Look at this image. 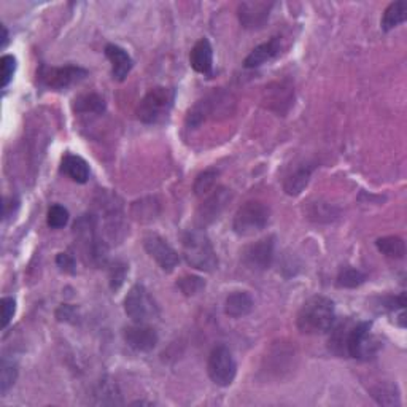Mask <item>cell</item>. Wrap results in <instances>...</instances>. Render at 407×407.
<instances>
[{"mask_svg":"<svg viewBox=\"0 0 407 407\" xmlns=\"http://www.w3.org/2000/svg\"><path fill=\"white\" fill-rule=\"evenodd\" d=\"M336 322L335 303L330 298L313 296L298 312L296 325L303 335L315 336L328 332Z\"/></svg>","mask_w":407,"mask_h":407,"instance_id":"cell-1","label":"cell"},{"mask_svg":"<svg viewBox=\"0 0 407 407\" xmlns=\"http://www.w3.org/2000/svg\"><path fill=\"white\" fill-rule=\"evenodd\" d=\"M183 256L185 261L191 268L202 272H212L218 268V258L213 250L210 239L207 237L202 231L191 229L185 232L183 240Z\"/></svg>","mask_w":407,"mask_h":407,"instance_id":"cell-2","label":"cell"},{"mask_svg":"<svg viewBox=\"0 0 407 407\" xmlns=\"http://www.w3.org/2000/svg\"><path fill=\"white\" fill-rule=\"evenodd\" d=\"M173 97H175V92L170 88L156 86V88L150 89L137 107V116L140 121L146 124L163 121L172 109Z\"/></svg>","mask_w":407,"mask_h":407,"instance_id":"cell-3","label":"cell"},{"mask_svg":"<svg viewBox=\"0 0 407 407\" xmlns=\"http://www.w3.org/2000/svg\"><path fill=\"white\" fill-rule=\"evenodd\" d=\"M73 229H75V236L80 245H82L83 251L86 253V256L89 258V261L96 266L104 264L107 258V245L97 236L96 217L94 215L80 217L75 226H73Z\"/></svg>","mask_w":407,"mask_h":407,"instance_id":"cell-4","label":"cell"},{"mask_svg":"<svg viewBox=\"0 0 407 407\" xmlns=\"http://www.w3.org/2000/svg\"><path fill=\"white\" fill-rule=\"evenodd\" d=\"M269 217L271 212L268 205L259 201H250L237 210L234 222H232V229L239 236H253L255 232L266 228Z\"/></svg>","mask_w":407,"mask_h":407,"instance_id":"cell-5","label":"cell"},{"mask_svg":"<svg viewBox=\"0 0 407 407\" xmlns=\"http://www.w3.org/2000/svg\"><path fill=\"white\" fill-rule=\"evenodd\" d=\"M372 325L369 322H362L358 325H353L347 337V355L362 359V362H368V359L376 357V353L380 349V344L377 337L372 335Z\"/></svg>","mask_w":407,"mask_h":407,"instance_id":"cell-6","label":"cell"},{"mask_svg":"<svg viewBox=\"0 0 407 407\" xmlns=\"http://www.w3.org/2000/svg\"><path fill=\"white\" fill-rule=\"evenodd\" d=\"M124 312L134 323H146L158 317L159 309L143 285H134L124 299Z\"/></svg>","mask_w":407,"mask_h":407,"instance_id":"cell-7","label":"cell"},{"mask_svg":"<svg viewBox=\"0 0 407 407\" xmlns=\"http://www.w3.org/2000/svg\"><path fill=\"white\" fill-rule=\"evenodd\" d=\"M207 372L212 382L218 386H229L237 374L236 359L226 345H218L210 352Z\"/></svg>","mask_w":407,"mask_h":407,"instance_id":"cell-8","label":"cell"},{"mask_svg":"<svg viewBox=\"0 0 407 407\" xmlns=\"http://www.w3.org/2000/svg\"><path fill=\"white\" fill-rule=\"evenodd\" d=\"M85 77H88V70L78 67V65H65V67L42 65L38 70L40 83L51 89H65L72 85L82 82Z\"/></svg>","mask_w":407,"mask_h":407,"instance_id":"cell-9","label":"cell"},{"mask_svg":"<svg viewBox=\"0 0 407 407\" xmlns=\"http://www.w3.org/2000/svg\"><path fill=\"white\" fill-rule=\"evenodd\" d=\"M273 4L266 0H249L242 2L237 9L239 21L245 29H259L263 28L269 19Z\"/></svg>","mask_w":407,"mask_h":407,"instance_id":"cell-10","label":"cell"},{"mask_svg":"<svg viewBox=\"0 0 407 407\" xmlns=\"http://www.w3.org/2000/svg\"><path fill=\"white\" fill-rule=\"evenodd\" d=\"M231 197H232V192L228 188H218L213 191L197 209V213H196L197 224L201 226V228H204V226L215 222V219L222 215L223 210L226 209V205L229 204Z\"/></svg>","mask_w":407,"mask_h":407,"instance_id":"cell-11","label":"cell"},{"mask_svg":"<svg viewBox=\"0 0 407 407\" xmlns=\"http://www.w3.org/2000/svg\"><path fill=\"white\" fill-rule=\"evenodd\" d=\"M143 246L148 255L159 264V268L165 272H172L178 264V253L165 242L163 237L151 234L145 237Z\"/></svg>","mask_w":407,"mask_h":407,"instance_id":"cell-12","label":"cell"},{"mask_svg":"<svg viewBox=\"0 0 407 407\" xmlns=\"http://www.w3.org/2000/svg\"><path fill=\"white\" fill-rule=\"evenodd\" d=\"M246 268L253 271H266L271 268L273 259V237H266L246 246L242 253Z\"/></svg>","mask_w":407,"mask_h":407,"instance_id":"cell-13","label":"cell"},{"mask_svg":"<svg viewBox=\"0 0 407 407\" xmlns=\"http://www.w3.org/2000/svg\"><path fill=\"white\" fill-rule=\"evenodd\" d=\"M123 337L126 344L136 352H151L158 344L156 331L146 323H134L124 328Z\"/></svg>","mask_w":407,"mask_h":407,"instance_id":"cell-14","label":"cell"},{"mask_svg":"<svg viewBox=\"0 0 407 407\" xmlns=\"http://www.w3.org/2000/svg\"><path fill=\"white\" fill-rule=\"evenodd\" d=\"M105 56L110 59L112 63V75L116 82H123L128 77V73L132 69V59L128 55V51L123 50L118 45H107L105 46Z\"/></svg>","mask_w":407,"mask_h":407,"instance_id":"cell-15","label":"cell"},{"mask_svg":"<svg viewBox=\"0 0 407 407\" xmlns=\"http://www.w3.org/2000/svg\"><path fill=\"white\" fill-rule=\"evenodd\" d=\"M191 67L197 73L202 75H210L213 67V50L212 45L207 38H201L199 42L192 46L191 55H190Z\"/></svg>","mask_w":407,"mask_h":407,"instance_id":"cell-16","label":"cell"},{"mask_svg":"<svg viewBox=\"0 0 407 407\" xmlns=\"http://www.w3.org/2000/svg\"><path fill=\"white\" fill-rule=\"evenodd\" d=\"M278 51H280V38L272 37L269 42L258 45L256 48L245 58L244 65L246 69L259 67V65L269 63L271 59L276 58L278 55Z\"/></svg>","mask_w":407,"mask_h":407,"instance_id":"cell-17","label":"cell"},{"mask_svg":"<svg viewBox=\"0 0 407 407\" xmlns=\"http://www.w3.org/2000/svg\"><path fill=\"white\" fill-rule=\"evenodd\" d=\"M255 303L246 291H234L226 298L224 313L231 318H242L251 313Z\"/></svg>","mask_w":407,"mask_h":407,"instance_id":"cell-18","label":"cell"},{"mask_svg":"<svg viewBox=\"0 0 407 407\" xmlns=\"http://www.w3.org/2000/svg\"><path fill=\"white\" fill-rule=\"evenodd\" d=\"M313 169H315V165L303 164V165H299L295 172L290 173L283 183V190L286 195H290V196L301 195V191L305 188L307 183H309Z\"/></svg>","mask_w":407,"mask_h":407,"instance_id":"cell-19","label":"cell"},{"mask_svg":"<svg viewBox=\"0 0 407 407\" xmlns=\"http://www.w3.org/2000/svg\"><path fill=\"white\" fill-rule=\"evenodd\" d=\"M61 170L77 183H86L89 178L88 163L77 155H65L61 164Z\"/></svg>","mask_w":407,"mask_h":407,"instance_id":"cell-20","label":"cell"},{"mask_svg":"<svg viewBox=\"0 0 407 407\" xmlns=\"http://www.w3.org/2000/svg\"><path fill=\"white\" fill-rule=\"evenodd\" d=\"M406 18H407V2H404V0L393 2L386 6V10L382 16V29L385 32L395 29L399 24H403L406 21Z\"/></svg>","mask_w":407,"mask_h":407,"instance_id":"cell-21","label":"cell"},{"mask_svg":"<svg viewBox=\"0 0 407 407\" xmlns=\"http://www.w3.org/2000/svg\"><path fill=\"white\" fill-rule=\"evenodd\" d=\"M96 404H121V393H119L116 384L110 379H104L99 382L97 389L94 391Z\"/></svg>","mask_w":407,"mask_h":407,"instance_id":"cell-22","label":"cell"},{"mask_svg":"<svg viewBox=\"0 0 407 407\" xmlns=\"http://www.w3.org/2000/svg\"><path fill=\"white\" fill-rule=\"evenodd\" d=\"M377 250L382 255L393 258V259H403L406 255V244L401 237L398 236H386L377 239Z\"/></svg>","mask_w":407,"mask_h":407,"instance_id":"cell-23","label":"cell"},{"mask_svg":"<svg viewBox=\"0 0 407 407\" xmlns=\"http://www.w3.org/2000/svg\"><path fill=\"white\" fill-rule=\"evenodd\" d=\"M73 109L78 113H102L105 110V101L97 94H83L75 99Z\"/></svg>","mask_w":407,"mask_h":407,"instance_id":"cell-24","label":"cell"},{"mask_svg":"<svg viewBox=\"0 0 407 407\" xmlns=\"http://www.w3.org/2000/svg\"><path fill=\"white\" fill-rule=\"evenodd\" d=\"M366 282V273L355 268H344L340 269L337 276V286L339 288H357Z\"/></svg>","mask_w":407,"mask_h":407,"instance_id":"cell-25","label":"cell"},{"mask_svg":"<svg viewBox=\"0 0 407 407\" xmlns=\"http://www.w3.org/2000/svg\"><path fill=\"white\" fill-rule=\"evenodd\" d=\"M16 377H18L16 364L4 358L2 366H0V393H2V395H5V393L15 385Z\"/></svg>","mask_w":407,"mask_h":407,"instance_id":"cell-26","label":"cell"},{"mask_svg":"<svg viewBox=\"0 0 407 407\" xmlns=\"http://www.w3.org/2000/svg\"><path fill=\"white\" fill-rule=\"evenodd\" d=\"M217 177H218V170L215 169H209L204 170L202 173H199L196 182H195V192L196 196H205L213 190V186L217 183Z\"/></svg>","mask_w":407,"mask_h":407,"instance_id":"cell-27","label":"cell"},{"mask_svg":"<svg viewBox=\"0 0 407 407\" xmlns=\"http://www.w3.org/2000/svg\"><path fill=\"white\" fill-rule=\"evenodd\" d=\"M46 222H48V226L53 229H59V228H64L65 224L69 222V212L65 207L63 205H51L50 210H48V218H46Z\"/></svg>","mask_w":407,"mask_h":407,"instance_id":"cell-28","label":"cell"},{"mask_svg":"<svg viewBox=\"0 0 407 407\" xmlns=\"http://www.w3.org/2000/svg\"><path fill=\"white\" fill-rule=\"evenodd\" d=\"M178 288L182 290L186 296H192V295H197L199 291H201L205 283L201 277H196V276H186L182 277L178 280Z\"/></svg>","mask_w":407,"mask_h":407,"instance_id":"cell-29","label":"cell"},{"mask_svg":"<svg viewBox=\"0 0 407 407\" xmlns=\"http://www.w3.org/2000/svg\"><path fill=\"white\" fill-rule=\"evenodd\" d=\"M309 218L315 219V222H332L336 218V213H332V207L325 202L312 204V209L309 212Z\"/></svg>","mask_w":407,"mask_h":407,"instance_id":"cell-30","label":"cell"},{"mask_svg":"<svg viewBox=\"0 0 407 407\" xmlns=\"http://www.w3.org/2000/svg\"><path fill=\"white\" fill-rule=\"evenodd\" d=\"M0 70H2V88H6L11 82L13 73L16 70V59L11 55H5L0 59Z\"/></svg>","mask_w":407,"mask_h":407,"instance_id":"cell-31","label":"cell"},{"mask_svg":"<svg viewBox=\"0 0 407 407\" xmlns=\"http://www.w3.org/2000/svg\"><path fill=\"white\" fill-rule=\"evenodd\" d=\"M126 272H128V266L124 263H115L110 269V286L112 290H118L123 285L126 278Z\"/></svg>","mask_w":407,"mask_h":407,"instance_id":"cell-32","label":"cell"},{"mask_svg":"<svg viewBox=\"0 0 407 407\" xmlns=\"http://www.w3.org/2000/svg\"><path fill=\"white\" fill-rule=\"evenodd\" d=\"M374 398H376V401L382 406H395L399 404V395L395 393V390L390 389H379L377 391H374Z\"/></svg>","mask_w":407,"mask_h":407,"instance_id":"cell-33","label":"cell"},{"mask_svg":"<svg viewBox=\"0 0 407 407\" xmlns=\"http://www.w3.org/2000/svg\"><path fill=\"white\" fill-rule=\"evenodd\" d=\"M0 309H2V328H6L9 323L11 322L13 315H15V310H16L15 299L4 298L2 303H0Z\"/></svg>","mask_w":407,"mask_h":407,"instance_id":"cell-34","label":"cell"},{"mask_svg":"<svg viewBox=\"0 0 407 407\" xmlns=\"http://www.w3.org/2000/svg\"><path fill=\"white\" fill-rule=\"evenodd\" d=\"M56 263L59 268L65 272H70V273L75 272V259H73L70 253H59L56 258Z\"/></svg>","mask_w":407,"mask_h":407,"instance_id":"cell-35","label":"cell"},{"mask_svg":"<svg viewBox=\"0 0 407 407\" xmlns=\"http://www.w3.org/2000/svg\"><path fill=\"white\" fill-rule=\"evenodd\" d=\"M2 31H4V38H2V48H4V46L6 45V40H9V32H6L5 28H2Z\"/></svg>","mask_w":407,"mask_h":407,"instance_id":"cell-36","label":"cell"}]
</instances>
